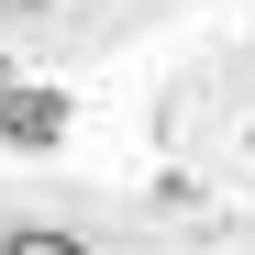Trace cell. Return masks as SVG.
Segmentation results:
<instances>
[{
  "instance_id": "cell-2",
  "label": "cell",
  "mask_w": 255,
  "mask_h": 255,
  "mask_svg": "<svg viewBox=\"0 0 255 255\" xmlns=\"http://www.w3.org/2000/svg\"><path fill=\"white\" fill-rule=\"evenodd\" d=\"M0 255H89V244L56 233V222H11V233H0Z\"/></svg>"
},
{
  "instance_id": "cell-4",
  "label": "cell",
  "mask_w": 255,
  "mask_h": 255,
  "mask_svg": "<svg viewBox=\"0 0 255 255\" xmlns=\"http://www.w3.org/2000/svg\"><path fill=\"white\" fill-rule=\"evenodd\" d=\"M0 89H11V56H0Z\"/></svg>"
},
{
  "instance_id": "cell-1",
  "label": "cell",
  "mask_w": 255,
  "mask_h": 255,
  "mask_svg": "<svg viewBox=\"0 0 255 255\" xmlns=\"http://www.w3.org/2000/svg\"><path fill=\"white\" fill-rule=\"evenodd\" d=\"M0 144H11V155L67 144V89H45V78H11V89H0Z\"/></svg>"
},
{
  "instance_id": "cell-3",
  "label": "cell",
  "mask_w": 255,
  "mask_h": 255,
  "mask_svg": "<svg viewBox=\"0 0 255 255\" xmlns=\"http://www.w3.org/2000/svg\"><path fill=\"white\" fill-rule=\"evenodd\" d=\"M0 11H45V0H0Z\"/></svg>"
}]
</instances>
